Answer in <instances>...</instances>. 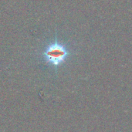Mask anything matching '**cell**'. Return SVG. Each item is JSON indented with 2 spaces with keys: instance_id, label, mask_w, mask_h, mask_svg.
<instances>
[{
  "instance_id": "obj_1",
  "label": "cell",
  "mask_w": 132,
  "mask_h": 132,
  "mask_svg": "<svg viewBox=\"0 0 132 132\" xmlns=\"http://www.w3.org/2000/svg\"><path fill=\"white\" fill-rule=\"evenodd\" d=\"M70 55V50L68 46L56 39L49 44L43 53L45 61L54 67H58L64 63Z\"/></svg>"
}]
</instances>
